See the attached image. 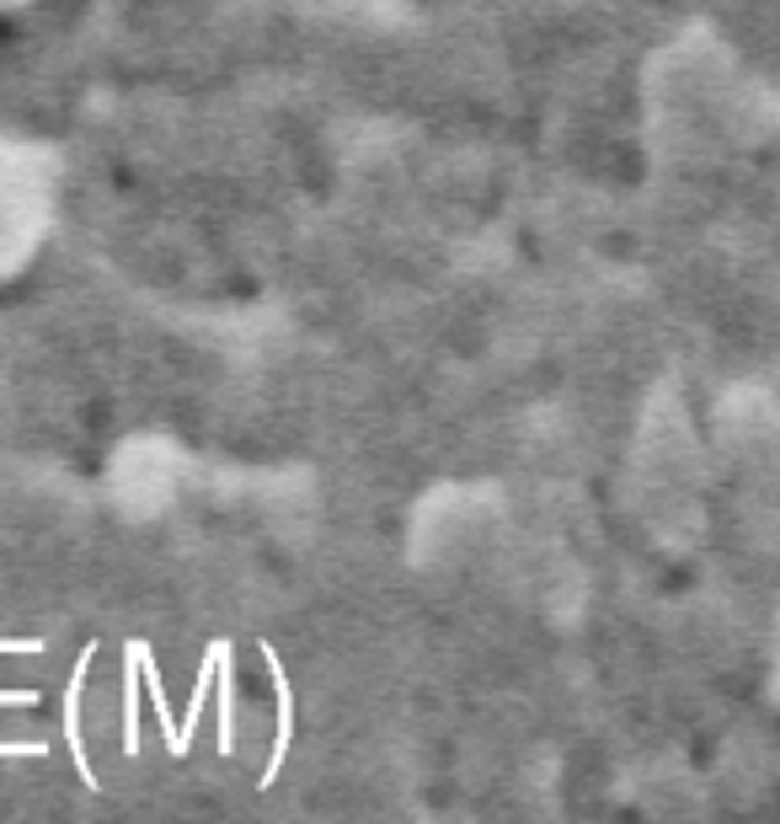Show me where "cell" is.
Here are the masks:
<instances>
[{
	"instance_id": "obj_1",
	"label": "cell",
	"mask_w": 780,
	"mask_h": 824,
	"mask_svg": "<svg viewBox=\"0 0 780 824\" xmlns=\"http://www.w3.org/2000/svg\"><path fill=\"white\" fill-rule=\"evenodd\" d=\"M91 653H97V642H91V648H80V659H75V675H70V696H65V745H70V756H75V771H80V782H86V787H102V782H97V771H91V756H86V739H80V686H86Z\"/></svg>"
},
{
	"instance_id": "obj_2",
	"label": "cell",
	"mask_w": 780,
	"mask_h": 824,
	"mask_svg": "<svg viewBox=\"0 0 780 824\" xmlns=\"http://www.w3.org/2000/svg\"><path fill=\"white\" fill-rule=\"evenodd\" d=\"M262 653H267V670H273V696H278V739H273V756H267V765H262L257 787H273V782H278V765H284V756H289V739H294V696H289V675H284L278 653H273V648H262Z\"/></svg>"
},
{
	"instance_id": "obj_3",
	"label": "cell",
	"mask_w": 780,
	"mask_h": 824,
	"mask_svg": "<svg viewBox=\"0 0 780 824\" xmlns=\"http://www.w3.org/2000/svg\"><path fill=\"white\" fill-rule=\"evenodd\" d=\"M144 642L124 648V756H139V681H144Z\"/></svg>"
}]
</instances>
